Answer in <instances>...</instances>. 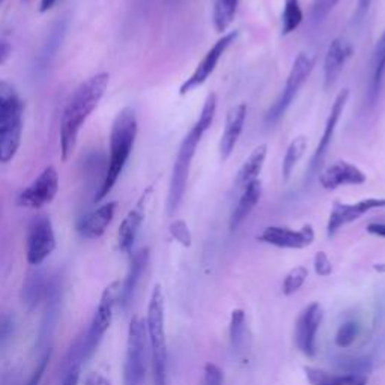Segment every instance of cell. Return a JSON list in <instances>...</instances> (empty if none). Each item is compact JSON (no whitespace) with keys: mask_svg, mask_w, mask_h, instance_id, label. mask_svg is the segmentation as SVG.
Masks as SVG:
<instances>
[{"mask_svg":"<svg viewBox=\"0 0 385 385\" xmlns=\"http://www.w3.org/2000/svg\"><path fill=\"white\" fill-rule=\"evenodd\" d=\"M348 100H349V89L340 91L339 95H337L334 100L331 110H329V115L327 117L324 132H322V137L315 149V152H313V155H312V160L309 164V172L312 175H316L322 166V161H324L327 151L329 149V145H331L337 124H339V121H340L343 110H345V107H347Z\"/></svg>","mask_w":385,"mask_h":385,"instance_id":"5bb4252c","label":"cell"},{"mask_svg":"<svg viewBox=\"0 0 385 385\" xmlns=\"http://www.w3.org/2000/svg\"><path fill=\"white\" fill-rule=\"evenodd\" d=\"M14 333V322L10 316L0 318V348L5 347V343L11 339Z\"/></svg>","mask_w":385,"mask_h":385,"instance_id":"ab89813d","label":"cell"},{"mask_svg":"<svg viewBox=\"0 0 385 385\" xmlns=\"http://www.w3.org/2000/svg\"><path fill=\"white\" fill-rule=\"evenodd\" d=\"M200 125L196 122L190 131L187 132L185 137L183 139L178 149V155L174 164V170H172V179H170V187H169V194H167V214L174 215L178 211L180 202L184 199V194L187 190V183H188V175H190L191 169V161L198 151V146L200 140L205 135Z\"/></svg>","mask_w":385,"mask_h":385,"instance_id":"277c9868","label":"cell"},{"mask_svg":"<svg viewBox=\"0 0 385 385\" xmlns=\"http://www.w3.org/2000/svg\"><path fill=\"white\" fill-rule=\"evenodd\" d=\"M137 136V117L136 110L132 107L122 108L115 117L112 135H110V160L103 185L95 194V202H101L112 191L117 178L127 164L132 146H135Z\"/></svg>","mask_w":385,"mask_h":385,"instance_id":"7a4b0ae2","label":"cell"},{"mask_svg":"<svg viewBox=\"0 0 385 385\" xmlns=\"http://www.w3.org/2000/svg\"><path fill=\"white\" fill-rule=\"evenodd\" d=\"M261 196H262L261 179L253 180V183L248 184L244 190H242L241 198L237 203V207L233 208V212L231 215L229 229L232 233L237 231L238 227L246 222V218L251 214V212H253L259 200H261Z\"/></svg>","mask_w":385,"mask_h":385,"instance_id":"ffe728a7","label":"cell"},{"mask_svg":"<svg viewBox=\"0 0 385 385\" xmlns=\"http://www.w3.org/2000/svg\"><path fill=\"white\" fill-rule=\"evenodd\" d=\"M385 75V30L375 45L373 58H372V77H371V103L375 104L380 97L382 80Z\"/></svg>","mask_w":385,"mask_h":385,"instance_id":"484cf974","label":"cell"},{"mask_svg":"<svg viewBox=\"0 0 385 385\" xmlns=\"http://www.w3.org/2000/svg\"><path fill=\"white\" fill-rule=\"evenodd\" d=\"M315 271L320 277H327L331 274L333 265H331V261L328 259L325 251H319V253L315 255Z\"/></svg>","mask_w":385,"mask_h":385,"instance_id":"f35d334b","label":"cell"},{"mask_svg":"<svg viewBox=\"0 0 385 385\" xmlns=\"http://www.w3.org/2000/svg\"><path fill=\"white\" fill-rule=\"evenodd\" d=\"M381 208H385V199L367 198L357 203L334 202L331 211H329V217L327 223L328 237H334L343 226L357 222L358 218L366 215L367 212Z\"/></svg>","mask_w":385,"mask_h":385,"instance_id":"8fae6325","label":"cell"},{"mask_svg":"<svg viewBox=\"0 0 385 385\" xmlns=\"http://www.w3.org/2000/svg\"><path fill=\"white\" fill-rule=\"evenodd\" d=\"M247 117V104L240 103L237 106L231 107L226 113V122L222 139H220V160L223 163L229 160L235 146H237L238 140L241 137L242 128H244Z\"/></svg>","mask_w":385,"mask_h":385,"instance_id":"2e32d148","label":"cell"},{"mask_svg":"<svg viewBox=\"0 0 385 385\" xmlns=\"http://www.w3.org/2000/svg\"><path fill=\"white\" fill-rule=\"evenodd\" d=\"M169 231L172 233V237H174L180 246L184 247L191 246V232L188 229V226L184 220H176V222L172 223Z\"/></svg>","mask_w":385,"mask_h":385,"instance_id":"d590c367","label":"cell"},{"mask_svg":"<svg viewBox=\"0 0 385 385\" xmlns=\"http://www.w3.org/2000/svg\"><path fill=\"white\" fill-rule=\"evenodd\" d=\"M375 270H378V271L382 272V271H385V265H380V266L376 265V266H375Z\"/></svg>","mask_w":385,"mask_h":385,"instance_id":"7dc6e473","label":"cell"},{"mask_svg":"<svg viewBox=\"0 0 385 385\" xmlns=\"http://www.w3.org/2000/svg\"><path fill=\"white\" fill-rule=\"evenodd\" d=\"M148 261H149V250L148 248H141V250L137 251V253H135V256H132L128 274L124 280L122 288L119 289V298H117L122 309H127L128 305L131 304L132 298H135L137 285H139V281H140L141 276H143V272L146 270Z\"/></svg>","mask_w":385,"mask_h":385,"instance_id":"d6986e66","label":"cell"},{"mask_svg":"<svg viewBox=\"0 0 385 385\" xmlns=\"http://www.w3.org/2000/svg\"><path fill=\"white\" fill-rule=\"evenodd\" d=\"M21 101L14 86L0 80V127L21 117Z\"/></svg>","mask_w":385,"mask_h":385,"instance_id":"603a6c76","label":"cell"},{"mask_svg":"<svg viewBox=\"0 0 385 385\" xmlns=\"http://www.w3.org/2000/svg\"><path fill=\"white\" fill-rule=\"evenodd\" d=\"M307 276H309V270L303 265L295 266V268L290 270L288 272V276L285 277V281H283V294L289 296L298 292L304 285V281L307 280Z\"/></svg>","mask_w":385,"mask_h":385,"instance_id":"1f68e13d","label":"cell"},{"mask_svg":"<svg viewBox=\"0 0 385 385\" xmlns=\"http://www.w3.org/2000/svg\"><path fill=\"white\" fill-rule=\"evenodd\" d=\"M108 82L110 75L107 73L92 75L78 86L74 95L68 101L60 122V152L64 161L73 155L78 132H80L84 121L98 107L101 98L104 97Z\"/></svg>","mask_w":385,"mask_h":385,"instance_id":"6da1fadb","label":"cell"},{"mask_svg":"<svg viewBox=\"0 0 385 385\" xmlns=\"http://www.w3.org/2000/svg\"><path fill=\"white\" fill-rule=\"evenodd\" d=\"M49 360H50V352L47 353V355L43 358V361H41V363H39L38 369L34 372V375L30 376L26 385H39V381H41V378H43V375H44L45 369H47V364H49Z\"/></svg>","mask_w":385,"mask_h":385,"instance_id":"60d3db41","label":"cell"},{"mask_svg":"<svg viewBox=\"0 0 385 385\" xmlns=\"http://www.w3.org/2000/svg\"><path fill=\"white\" fill-rule=\"evenodd\" d=\"M367 232L375 235V237L385 238V223H371L367 224Z\"/></svg>","mask_w":385,"mask_h":385,"instance_id":"7bdbcfd3","label":"cell"},{"mask_svg":"<svg viewBox=\"0 0 385 385\" xmlns=\"http://www.w3.org/2000/svg\"><path fill=\"white\" fill-rule=\"evenodd\" d=\"M304 372L310 385H367V376L334 375L315 367H304Z\"/></svg>","mask_w":385,"mask_h":385,"instance_id":"d4e9b609","label":"cell"},{"mask_svg":"<svg viewBox=\"0 0 385 385\" xmlns=\"http://www.w3.org/2000/svg\"><path fill=\"white\" fill-rule=\"evenodd\" d=\"M352 53L351 45L342 38H336L328 45L324 59V89L328 91L339 80L345 64Z\"/></svg>","mask_w":385,"mask_h":385,"instance_id":"e0dca14e","label":"cell"},{"mask_svg":"<svg viewBox=\"0 0 385 385\" xmlns=\"http://www.w3.org/2000/svg\"><path fill=\"white\" fill-rule=\"evenodd\" d=\"M360 331V325L355 320H347L339 327L334 337V342L339 348H349L355 342Z\"/></svg>","mask_w":385,"mask_h":385,"instance_id":"d6a6232c","label":"cell"},{"mask_svg":"<svg viewBox=\"0 0 385 385\" xmlns=\"http://www.w3.org/2000/svg\"><path fill=\"white\" fill-rule=\"evenodd\" d=\"M266 154H268V145L266 143L259 145L251 151L247 160L242 163L241 169L238 170L237 178H235V185H237L238 190H244L248 184L259 179L266 160Z\"/></svg>","mask_w":385,"mask_h":385,"instance_id":"44dd1931","label":"cell"},{"mask_svg":"<svg viewBox=\"0 0 385 385\" xmlns=\"http://www.w3.org/2000/svg\"><path fill=\"white\" fill-rule=\"evenodd\" d=\"M45 290V283L41 274H34L26 281L25 288H23V300L29 305L30 309L41 301Z\"/></svg>","mask_w":385,"mask_h":385,"instance_id":"4dcf8cb0","label":"cell"},{"mask_svg":"<svg viewBox=\"0 0 385 385\" xmlns=\"http://www.w3.org/2000/svg\"><path fill=\"white\" fill-rule=\"evenodd\" d=\"M215 112H217V95L214 92H211V93H208L205 103H203L202 112L198 119V124L205 131H208L211 128L212 122H214Z\"/></svg>","mask_w":385,"mask_h":385,"instance_id":"e575fe53","label":"cell"},{"mask_svg":"<svg viewBox=\"0 0 385 385\" xmlns=\"http://www.w3.org/2000/svg\"><path fill=\"white\" fill-rule=\"evenodd\" d=\"M257 241L279 248L300 250L313 244V241H315V231H313L312 224H304L298 231L281 226H268L259 235Z\"/></svg>","mask_w":385,"mask_h":385,"instance_id":"7c38bea8","label":"cell"},{"mask_svg":"<svg viewBox=\"0 0 385 385\" xmlns=\"http://www.w3.org/2000/svg\"><path fill=\"white\" fill-rule=\"evenodd\" d=\"M59 190V175L56 169L49 166L43 170L32 184L25 188L19 196L17 203L20 207L39 209L47 203H51Z\"/></svg>","mask_w":385,"mask_h":385,"instance_id":"30bf717a","label":"cell"},{"mask_svg":"<svg viewBox=\"0 0 385 385\" xmlns=\"http://www.w3.org/2000/svg\"><path fill=\"white\" fill-rule=\"evenodd\" d=\"M372 2H373V0H358L357 11H355V19L358 21H361L366 17V14L369 12V8H371Z\"/></svg>","mask_w":385,"mask_h":385,"instance_id":"b9f144b4","label":"cell"},{"mask_svg":"<svg viewBox=\"0 0 385 385\" xmlns=\"http://www.w3.org/2000/svg\"><path fill=\"white\" fill-rule=\"evenodd\" d=\"M319 184L324 190L333 191L343 185H361L367 180L363 170L347 160H337L319 174Z\"/></svg>","mask_w":385,"mask_h":385,"instance_id":"9a60e30c","label":"cell"},{"mask_svg":"<svg viewBox=\"0 0 385 385\" xmlns=\"http://www.w3.org/2000/svg\"><path fill=\"white\" fill-rule=\"evenodd\" d=\"M340 0H313L312 2V19L315 21H322L327 15L334 10V6Z\"/></svg>","mask_w":385,"mask_h":385,"instance_id":"8d00e7d4","label":"cell"},{"mask_svg":"<svg viewBox=\"0 0 385 385\" xmlns=\"http://www.w3.org/2000/svg\"><path fill=\"white\" fill-rule=\"evenodd\" d=\"M303 10L300 5V0H285L281 12V35L286 36L300 27L303 23Z\"/></svg>","mask_w":385,"mask_h":385,"instance_id":"f1b7e54d","label":"cell"},{"mask_svg":"<svg viewBox=\"0 0 385 385\" xmlns=\"http://www.w3.org/2000/svg\"><path fill=\"white\" fill-rule=\"evenodd\" d=\"M116 207H117L116 202H107L103 207L89 212V214H86L80 222H78L77 226V229L80 232L82 237L89 240L100 238L101 235L106 232L108 224L112 223L116 212Z\"/></svg>","mask_w":385,"mask_h":385,"instance_id":"ac0fdd59","label":"cell"},{"mask_svg":"<svg viewBox=\"0 0 385 385\" xmlns=\"http://www.w3.org/2000/svg\"><path fill=\"white\" fill-rule=\"evenodd\" d=\"M146 322L135 316L130 322L127 355L124 363V385H145L148 363Z\"/></svg>","mask_w":385,"mask_h":385,"instance_id":"5b68a950","label":"cell"},{"mask_svg":"<svg viewBox=\"0 0 385 385\" xmlns=\"http://www.w3.org/2000/svg\"><path fill=\"white\" fill-rule=\"evenodd\" d=\"M246 331H247V322L246 313L242 309H235L231 315V345L233 351H241L246 343Z\"/></svg>","mask_w":385,"mask_h":385,"instance_id":"f546056e","label":"cell"},{"mask_svg":"<svg viewBox=\"0 0 385 385\" xmlns=\"http://www.w3.org/2000/svg\"><path fill=\"white\" fill-rule=\"evenodd\" d=\"M307 145H309V140L305 136H298L290 141V145L288 146L286 154L283 156V163H281L283 183H288L290 176H292L296 164L300 163L305 151H307Z\"/></svg>","mask_w":385,"mask_h":385,"instance_id":"4316f807","label":"cell"},{"mask_svg":"<svg viewBox=\"0 0 385 385\" xmlns=\"http://www.w3.org/2000/svg\"><path fill=\"white\" fill-rule=\"evenodd\" d=\"M21 117L0 127V163H10L14 159V155L17 154L21 140Z\"/></svg>","mask_w":385,"mask_h":385,"instance_id":"cb8c5ba5","label":"cell"},{"mask_svg":"<svg viewBox=\"0 0 385 385\" xmlns=\"http://www.w3.org/2000/svg\"><path fill=\"white\" fill-rule=\"evenodd\" d=\"M145 198L140 200L139 205L131 209L127 217L124 218V222L121 223L119 227V235H117V244H119V250L124 253H130L132 246H135V241L137 237V232L141 226V222L145 218V208H143Z\"/></svg>","mask_w":385,"mask_h":385,"instance_id":"7402d4cb","label":"cell"},{"mask_svg":"<svg viewBox=\"0 0 385 385\" xmlns=\"http://www.w3.org/2000/svg\"><path fill=\"white\" fill-rule=\"evenodd\" d=\"M240 0H217L212 11V23L218 34H224L235 20Z\"/></svg>","mask_w":385,"mask_h":385,"instance_id":"83f0119b","label":"cell"},{"mask_svg":"<svg viewBox=\"0 0 385 385\" xmlns=\"http://www.w3.org/2000/svg\"><path fill=\"white\" fill-rule=\"evenodd\" d=\"M119 289H121L119 283H112V285L104 289L103 295H101V300L95 315H93V319L91 322V327L88 329V333H86V336L82 339L84 361L89 360L93 353H95L110 324H112L115 304L117 301V298H119Z\"/></svg>","mask_w":385,"mask_h":385,"instance_id":"52a82bcc","label":"cell"},{"mask_svg":"<svg viewBox=\"0 0 385 385\" xmlns=\"http://www.w3.org/2000/svg\"><path fill=\"white\" fill-rule=\"evenodd\" d=\"M11 56V45L6 41H0V65Z\"/></svg>","mask_w":385,"mask_h":385,"instance_id":"ee69618b","label":"cell"},{"mask_svg":"<svg viewBox=\"0 0 385 385\" xmlns=\"http://www.w3.org/2000/svg\"><path fill=\"white\" fill-rule=\"evenodd\" d=\"M339 367L345 375L366 376L372 372L373 366H372V361L367 358H348V360H342Z\"/></svg>","mask_w":385,"mask_h":385,"instance_id":"836d02e7","label":"cell"},{"mask_svg":"<svg viewBox=\"0 0 385 385\" xmlns=\"http://www.w3.org/2000/svg\"><path fill=\"white\" fill-rule=\"evenodd\" d=\"M238 38V30H231V32L223 34V36L217 39L214 45L205 53V56L202 58V60L198 64V67L194 68L193 74L187 78V80L180 84L179 93L180 95H187V93L193 92L194 89L200 88V86L205 83L211 74L214 73L220 59L223 58V54L227 51V49L235 43V39Z\"/></svg>","mask_w":385,"mask_h":385,"instance_id":"ba28073f","label":"cell"},{"mask_svg":"<svg viewBox=\"0 0 385 385\" xmlns=\"http://www.w3.org/2000/svg\"><path fill=\"white\" fill-rule=\"evenodd\" d=\"M148 343L151 347L154 385H166L167 375V345L164 328V295L160 285L152 290L146 316Z\"/></svg>","mask_w":385,"mask_h":385,"instance_id":"3957f363","label":"cell"},{"mask_svg":"<svg viewBox=\"0 0 385 385\" xmlns=\"http://www.w3.org/2000/svg\"><path fill=\"white\" fill-rule=\"evenodd\" d=\"M313 68H315V59H313L310 54L304 53V51L298 54L294 60L292 68H290V71H289L285 88H283L280 97L274 101L268 110H266V113H265L266 124H276L281 119L283 116H285L288 108L290 107V104L294 103L295 97L298 95V92H300L304 83L307 82V78L310 77Z\"/></svg>","mask_w":385,"mask_h":385,"instance_id":"8992f818","label":"cell"},{"mask_svg":"<svg viewBox=\"0 0 385 385\" xmlns=\"http://www.w3.org/2000/svg\"><path fill=\"white\" fill-rule=\"evenodd\" d=\"M203 373V385H223V372L214 363H207Z\"/></svg>","mask_w":385,"mask_h":385,"instance_id":"74e56055","label":"cell"},{"mask_svg":"<svg viewBox=\"0 0 385 385\" xmlns=\"http://www.w3.org/2000/svg\"><path fill=\"white\" fill-rule=\"evenodd\" d=\"M54 247H56V238H54L50 218L47 215H38L32 220L27 232L26 255L29 264H43L53 253Z\"/></svg>","mask_w":385,"mask_h":385,"instance_id":"9c48e42d","label":"cell"},{"mask_svg":"<svg viewBox=\"0 0 385 385\" xmlns=\"http://www.w3.org/2000/svg\"><path fill=\"white\" fill-rule=\"evenodd\" d=\"M58 2H59V0H41V5H39V11H41V12L50 11L51 8L56 5Z\"/></svg>","mask_w":385,"mask_h":385,"instance_id":"bcb514c9","label":"cell"},{"mask_svg":"<svg viewBox=\"0 0 385 385\" xmlns=\"http://www.w3.org/2000/svg\"><path fill=\"white\" fill-rule=\"evenodd\" d=\"M324 312L318 303L307 305L300 318L296 320L295 327V343L305 357H313L316 353V334L320 327Z\"/></svg>","mask_w":385,"mask_h":385,"instance_id":"4fadbf2b","label":"cell"},{"mask_svg":"<svg viewBox=\"0 0 385 385\" xmlns=\"http://www.w3.org/2000/svg\"><path fill=\"white\" fill-rule=\"evenodd\" d=\"M104 380L101 378V375H98V373H92L89 378H88V381H86V385H104Z\"/></svg>","mask_w":385,"mask_h":385,"instance_id":"f6af8a7d","label":"cell"},{"mask_svg":"<svg viewBox=\"0 0 385 385\" xmlns=\"http://www.w3.org/2000/svg\"><path fill=\"white\" fill-rule=\"evenodd\" d=\"M104 385H110V382H104Z\"/></svg>","mask_w":385,"mask_h":385,"instance_id":"c3c4849f","label":"cell"}]
</instances>
